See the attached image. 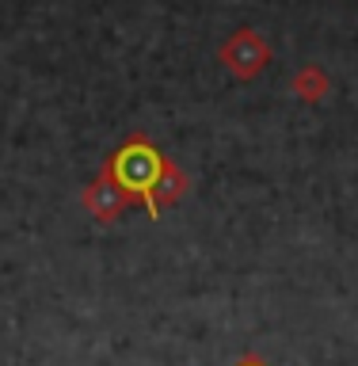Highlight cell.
I'll return each mask as SVG.
<instances>
[{
	"label": "cell",
	"instance_id": "obj_1",
	"mask_svg": "<svg viewBox=\"0 0 358 366\" xmlns=\"http://www.w3.org/2000/svg\"><path fill=\"white\" fill-rule=\"evenodd\" d=\"M168 168H171V157L153 142V137L134 130L119 149L107 153L99 172L119 183V187L134 199V206H145V210L153 214V194L160 187V179L168 176Z\"/></svg>",
	"mask_w": 358,
	"mask_h": 366
},
{
	"label": "cell",
	"instance_id": "obj_2",
	"mask_svg": "<svg viewBox=\"0 0 358 366\" xmlns=\"http://www.w3.org/2000/svg\"><path fill=\"white\" fill-rule=\"evenodd\" d=\"M217 61H222L237 80H256L263 69H267V61H271V46L263 42L259 31L240 27V31H233V34H229V39L222 42V50H217Z\"/></svg>",
	"mask_w": 358,
	"mask_h": 366
},
{
	"label": "cell",
	"instance_id": "obj_3",
	"mask_svg": "<svg viewBox=\"0 0 358 366\" xmlns=\"http://www.w3.org/2000/svg\"><path fill=\"white\" fill-rule=\"evenodd\" d=\"M130 206H134V199H130V194H126L111 176H103V172L84 187V210L96 217L99 225H111L114 217H122Z\"/></svg>",
	"mask_w": 358,
	"mask_h": 366
},
{
	"label": "cell",
	"instance_id": "obj_4",
	"mask_svg": "<svg viewBox=\"0 0 358 366\" xmlns=\"http://www.w3.org/2000/svg\"><path fill=\"white\" fill-rule=\"evenodd\" d=\"M187 187H191L187 172H183L179 164H171V168H168V176L160 179L156 194H153V214H149V217H160V214H164V210H168L171 202H179L183 194H187Z\"/></svg>",
	"mask_w": 358,
	"mask_h": 366
},
{
	"label": "cell",
	"instance_id": "obj_5",
	"mask_svg": "<svg viewBox=\"0 0 358 366\" xmlns=\"http://www.w3.org/2000/svg\"><path fill=\"white\" fill-rule=\"evenodd\" d=\"M294 92H297L305 103H320V99H324V92H328L324 69H320V65H305L302 73L294 76Z\"/></svg>",
	"mask_w": 358,
	"mask_h": 366
},
{
	"label": "cell",
	"instance_id": "obj_6",
	"mask_svg": "<svg viewBox=\"0 0 358 366\" xmlns=\"http://www.w3.org/2000/svg\"><path fill=\"white\" fill-rule=\"evenodd\" d=\"M233 366H271V362H263L259 355H240V359H237Z\"/></svg>",
	"mask_w": 358,
	"mask_h": 366
}]
</instances>
